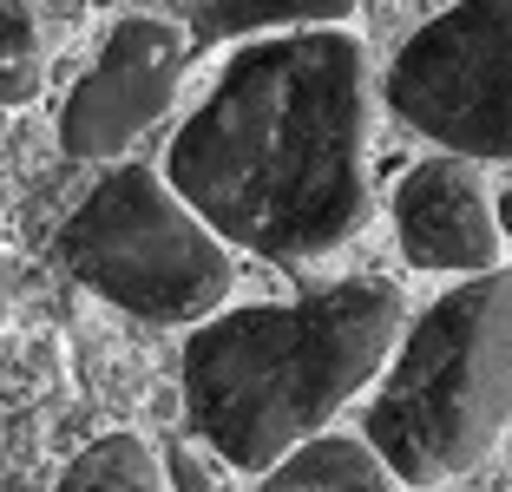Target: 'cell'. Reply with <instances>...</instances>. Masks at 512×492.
<instances>
[{
	"label": "cell",
	"instance_id": "7c38bea8",
	"mask_svg": "<svg viewBox=\"0 0 512 492\" xmlns=\"http://www.w3.org/2000/svg\"><path fill=\"white\" fill-rule=\"evenodd\" d=\"M165 460H171V479H178V492H217L211 479H204V466H197V460H191L184 447H171Z\"/></svg>",
	"mask_w": 512,
	"mask_h": 492
},
{
	"label": "cell",
	"instance_id": "30bf717a",
	"mask_svg": "<svg viewBox=\"0 0 512 492\" xmlns=\"http://www.w3.org/2000/svg\"><path fill=\"white\" fill-rule=\"evenodd\" d=\"M355 14V0H197V27L211 40H237V33L263 27H342Z\"/></svg>",
	"mask_w": 512,
	"mask_h": 492
},
{
	"label": "cell",
	"instance_id": "4fadbf2b",
	"mask_svg": "<svg viewBox=\"0 0 512 492\" xmlns=\"http://www.w3.org/2000/svg\"><path fill=\"white\" fill-rule=\"evenodd\" d=\"M7 296H14V269H7V256H0V315H7Z\"/></svg>",
	"mask_w": 512,
	"mask_h": 492
},
{
	"label": "cell",
	"instance_id": "7a4b0ae2",
	"mask_svg": "<svg viewBox=\"0 0 512 492\" xmlns=\"http://www.w3.org/2000/svg\"><path fill=\"white\" fill-rule=\"evenodd\" d=\"M401 335V296L375 276L276 309H230L184 342V407L230 466L270 473L309 447Z\"/></svg>",
	"mask_w": 512,
	"mask_h": 492
},
{
	"label": "cell",
	"instance_id": "277c9868",
	"mask_svg": "<svg viewBox=\"0 0 512 492\" xmlns=\"http://www.w3.org/2000/svg\"><path fill=\"white\" fill-rule=\"evenodd\" d=\"M60 256L92 296L158 328L211 322L230 296V256L204 217L145 164H119L66 217Z\"/></svg>",
	"mask_w": 512,
	"mask_h": 492
},
{
	"label": "cell",
	"instance_id": "5bb4252c",
	"mask_svg": "<svg viewBox=\"0 0 512 492\" xmlns=\"http://www.w3.org/2000/svg\"><path fill=\"white\" fill-rule=\"evenodd\" d=\"M506 237H512V191H506Z\"/></svg>",
	"mask_w": 512,
	"mask_h": 492
},
{
	"label": "cell",
	"instance_id": "52a82bcc",
	"mask_svg": "<svg viewBox=\"0 0 512 492\" xmlns=\"http://www.w3.org/2000/svg\"><path fill=\"white\" fill-rule=\"evenodd\" d=\"M499 230L473 158H427L414 164L394 191V237L414 269H453V276H486L499 256Z\"/></svg>",
	"mask_w": 512,
	"mask_h": 492
},
{
	"label": "cell",
	"instance_id": "9c48e42d",
	"mask_svg": "<svg viewBox=\"0 0 512 492\" xmlns=\"http://www.w3.org/2000/svg\"><path fill=\"white\" fill-rule=\"evenodd\" d=\"M53 492H178V479H171V460H158L138 433H106L66 466Z\"/></svg>",
	"mask_w": 512,
	"mask_h": 492
},
{
	"label": "cell",
	"instance_id": "5b68a950",
	"mask_svg": "<svg viewBox=\"0 0 512 492\" xmlns=\"http://www.w3.org/2000/svg\"><path fill=\"white\" fill-rule=\"evenodd\" d=\"M388 105L453 158H512V0H460L388 66Z\"/></svg>",
	"mask_w": 512,
	"mask_h": 492
},
{
	"label": "cell",
	"instance_id": "3957f363",
	"mask_svg": "<svg viewBox=\"0 0 512 492\" xmlns=\"http://www.w3.org/2000/svg\"><path fill=\"white\" fill-rule=\"evenodd\" d=\"M512 420V269L467 276L407 328L375 407L368 440L401 486L480 466Z\"/></svg>",
	"mask_w": 512,
	"mask_h": 492
},
{
	"label": "cell",
	"instance_id": "ba28073f",
	"mask_svg": "<svg viewBox=\"0 0 512 492\" xmlns=\"http://www.w3.org/2000/svg\"><path fill=\"white\" fill-rule=\"evenodd\" d=\"M256 492H401V473L375 453V440L316 433L283 466H270Z\"/></svg>",
	"mask_w": 512,
	"mask_h": 492
},
{
	"label": "cell",
	"instance_id": "8fae6325",
	"mask_svg": "<svg viewBox=\"0 0 512 492\" xmlns=\"http://www.w3.org/2000/svg\"><path fill=\"white\" fill-rule=\"evenodd\" d=\"M46 79V46L33 0H0V105H27Z\"/></svg>",
	"mask_w": 512,
	"mask_h": 492
},
{
	"label": "cell",
	"instance_id": "8992f818",
	"mask_svg": "<svg viewBox=\"0 0 512 492\" xmlns=\"http://www.w3.org/2000/svg\"><path fill=\"white\" fill-rule=\"evenodd\" d=\"M184 60H191L184 27L151 20V14L119 20L106 33V46H99V60L86 66V79L73 86V99H66L60 145L73 158H112V151H125L178 99Z\"/></svg>",
	"mask_w": 512,
	"mask_h": 492
},
{
	"label": "cell",
	"instance_id": "6da1fadb",
	"mask_svg": "<svg viewBox=\"0 0 512 492\" xmlns=\"http://www.w3.org/2000/svg\"><path fill=\"white\" fill-rule=\"evenodd\" d=\"M368 53L348 27L256 40L171 145L178 197L224 243L322 256L368 217Z\"/></svg>",
	"mask_w": 512,
	"mask_h": 492
}]
</instances>
